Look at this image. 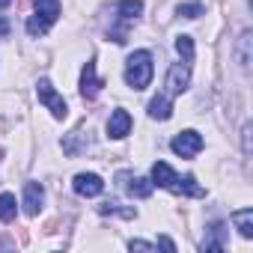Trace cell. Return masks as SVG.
Wrapping results in <instances>:
<instances>
[{
    "mask_svg": "<svg viewBox=\"0 0 253 253\" xmlns=\"http://www.w3.org/2000/svg\"><path fill=\"white\" fill-rule=\"evenodd\" d=\"M152 185H161V188H167V191H173V194H176V188H179V176L173 173V167H170V164L158 161V164L152 167Z\"/></svg>",
    "mask_w": 253,
    "mask_h": 253,
    "instance_id": "obj_10",
    "label": "cell"
},
{
    "mask_svg": "<svg viewBox=\"0 0 253 253\" xmlns=\"http://www.w3.org/2000/svg\"><path fill=\"white\" fill-rule=\"evenodd\" d=\"M140 12H143V3H140V0H122V3H116V15H119L122 21H134Z\"/></svg>",
    "mask_w": 253,
    "mask_h": 253,
    "instance_id": "obj_15",
    "label": "cell"
},
{
    "mask_svg": "<svg viewBox=\"0 0 253 253\" xmlns=\"http://www.w3.org/2000/svg\"><path fill=\"white\" fill-rule=\"evenodd\" d=\"M206 241H203V250H223L226 247V226L223 223H211L206 229Z\"/></svg>",
    "mask_w": 253,
    "mask_h": 253,
    "instance_id": "obj_12",
    "label": "cell"
},
{
    "mask_svg": "<svg viewBox=\"0 0 253 253\" xmlns=\"http://www.w3.org/2000/svg\"><path fill=\"white\" fill-rule=\"evenodd\" d=\"M149 116H152V119H170V116H173L170 98H167V95H155V98L149 101Z\"/></svg>",
    "mask_w": 253,
    "mask_h": 253,
    "instance_id": "obj_13",
    "label": "cell"
},
{
    "mask_svg": "<svg viewBox=\"0 0 253 253\" xmlns=\"http://www.w3.org/2000/svg\"><path fill=\"white\" fill-rule=\"evenodd\" d=\"M179 15H185V18H200V15H203V6H200V3H185V6H179Z\"/></svg>",
    "mask_w": 253,
    "mask_h": 253,
    "instance_id": "obj_19",
    "label": "cell"
},
{
    "mask_svg": "<svg viewBox=\"0 0 253 253\" xmlns=\"http://www.w3.org/2000/svg\"><path fill=\"white\" fill-rule=\"evenodd\" d=\"M119 182H122V188L128 191L131 197H140V200H146V197L152 194V182H149V179H143V176H131V173H119Z\"/></svg>",
    "mask_w": 253,
    "mask_h": 253,
    "instance_id": "obj_7",
    "label": "cell"
},
{
    "mask_svg": "<svg viewBox=\"0 0 253 253\" xmlns=\"http://www.w3.org/2000/svg\"><path fill=\"white\" fill-rule=\"evenodd\" d=\"M36 95H39V101H42V104H45V107H48L57 119H66L69 104H66V98H63V95L51 86V81H45V78H42V81L36 84Z\"/></svg>",
    "mask_w": 253,
    "mask_h": 253,
    "instance_id": "obj_3",
    "label": "cell"
},
{
    "mask_svg": "<svg viewBox=\"0 0 253 253\" xmlns=\"http://www.w3.org/2000/svg\"><path fill=\"white\" fill-rule=\"evenodd\" d=\"M173 152L176 155H182V158H194L200 149H203V137L197 134V131H179L176 137H173Z\"/></svg>",
    "mask_w": 253,
    "mask_h": 253,
    "instance_id": "obj_5",
    "label": "cell"
},
{
    "mask_svg": "<svg viewBox=\"0 0 253 253\" xmlns=\"http://www.w3.org/2000/svg\"><path fill=\"white\" fill-rule=\"evenodd\" d=\"M42 200H45L42 185H39V182H27V185H24V211H27V214H39Z\"/></svg>",
    "mask_w": 253,
    "mask_h": 253,
    "instance_id": "obj_11",
    "label": "cell"
},
{
    "mask_svg": "<svg viewBox=\"0 0 253 253\" xmlns=\"http://www.w3.org/2000/svg\"><path fill=\"white\" fill-rule=\"evenodd\" d=\"M72 188H75L78 197H98V194L104 191V182H101V176H95V173H78L75 182H72Z\"/></svg>",
    "mask_w": 253,
    "mask_h": 253,
    "instance_id": "obj_6",
    "label": "cell"
},
{
    "mask_svg": "<svg viewBox=\"0 0 253 253\" xmlns=\"http://www.w3.org/2000/svg\"><path fill=\"white\" fill-rule=\"evenodd\" d=\"M57 18H60V0H36V15L27 21V33L42 36Z\"/></svg>",
    "mask_w": 253,
    "mask_h": 253,
    "instance_id": "obj_2",
    "label": "cell"
},
{
    "mask_svg": "<svg viewBox=\"0 0 253 253\" xmlns=\"http://www.w3.org/2000/svg\"><path fill=\"white\" fill-rule=\"evenodd\" d=\"M15 217V197L12 194H0V220H12Z\"/></svg>",
    "mask_w": 253,
    "mask_h": 253,
    "instance_id": "obj_16",
    "label": "cell"
},
{
    "mask_svg": "<svg viewBox=\"0 0 253 253\" xmlns=\"http://www.w3.org/2000/svg\"><path fill=\"white\" fill-rule=\"evenodd\" d=\"M176 51H179V54L185 57V63L191 66V60H194V39H191V36H179V39H176Z\"/></svg>",
    "mask_w": 253,
    "mask_h": 253,
    "instance_id": "obj_18",
    "label": "cell"
},
{
    "mask_svg": "<svg viewBox=\"0 0 253 253\" xmlns=\"http://www.w3.org/2000/svg\"><path fill=\"white\" fill-rule=\"evenodd\" d=\"M232 223L238 226V232H241L244 238H253V209L235 211V214H232Z\"/></svg>",
    "mask_w": 253,
    "mask_h": 253,
    "instance_id": "obj_14",
    "label": "cell"
},
{
    "mask_svg": "<svg viewBox=\"0 0 253 253\" xmlns=\"http://www.w3.org/2000/svg\"><path fill=\"white\" fill-rule=\"evenodd\" d=\"M101 86H104V81L95 78V63H86L84 72H81V95H84L86 101H92V98L98 95Z\"/></svg>",
    "mask_w": 253,
    "mask_h": 253,
    "instance_id": "obj_8",
    "label": "cell"
},
{
    "mask_svg": "<svg viewBox=\"0 0 253 253\" xmlns=\"http://www.w3.org/2000/svg\"><path fill=\"white\" fill-rule=\"evenodd\" d=\"M9 33V21L6 18H0V36H6Z\"/></svg>",
    "mask_w": 253,
    "mask_h": 253,
    "instance_id": "obj_21",
    "label": "cell"
},
{
    "mask_svg": "<svg viewBox=\"0 0 253 253\" xmlns=\"http://www.w3.org/2000/svg\"><path fill=\"white\" fill-rule=\"evenodd\" d=\"M12 3V0H0V6H9Z\"/></svg>",
    "mask_w": 253,
    "mask_h": 253,
    "instance_id": "obj_22",
    "label": "cell"
},
{
    "mask_svg": "<svg viewBox=\"0 0 253 253\" xmlns=\"http://www.w3.org/2000/svg\"><path fill=\"white\" fill-rule=\"evenodd\" d=\"M128 247H131V250H155V247H152V244H146V241H131Z\"/></svg>",
    "mask_w": 253,
    "mask_h": 253,
    "instance_id": "obj_20",
    "label": "cell"
},
{
    "mask_svg": "<svg viewBox=\"0 0 253 253\" xmlns=\"http://www.w3.org/2000/svg\"><path fill=\"white\" fill-rule=\"evenodd\" d=\"M128 131H131V116H128V110H113L110 113V122H107V137L122 140Z\"/></svg>",
    "mask_w": 253,
    "mask_h": 253,
    "instance_id": "obj_9",
    "label": "cell"
},
{
    "mask_svg": "<svg viewBox=\"0 0 253 253\" xmlns=\"http://www.w3.org/2000/svg\"><path fill=\"white\" fill-rule=\"evenodd\" d=\"M238 63H241L244 69L250 66V30H244L241 39H238Z\"/></svg>",
    "mask_w": 253,
    "mask_h": 253,
    "instance_id": "obj_17",
    "label": "cell"
},
{
    "mask_svg": "<svg viewBox=\"0 0 253 253\" xmlns=\"http://www.w3.org/2000/svg\"><path fill=\"white\" fill-rule=\"evenodd\" d=\"M191 84V66L188 63H173L167 72V92L170 95H182Z\"/></svg>",
    "mask_w": 253,
    "mask_h": 253,
    "instance_id": "obj_4",
    "label": "cell"
},
{
    "mask_svg": "<svg viewBox=\"0 0 253 253\" xmlns=\"http://www.w3.org/2000/svg\"><path fill=\"white\" fill-rule=\"evenodd\" d=\"M152 81V54L149 51H134L125 63V84L131 89H146Z\"/></svg>",
    "mask_w": 253,
    "mask_h": 253,
    "instance_id": "obj_1",
    "label": "cell"
}]
</instances>
